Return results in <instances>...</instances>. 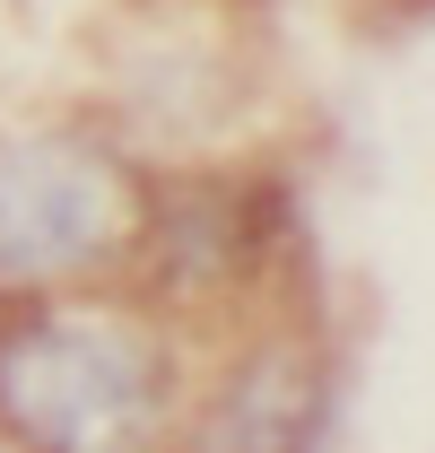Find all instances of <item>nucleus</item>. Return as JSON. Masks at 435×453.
Here are the masks:
<instances>
[{"instance_id": "f257e3e1", "label": "nucleus", "mask_w": 435, "mask_h": 453, "mask_svg": "<svg viewBox=\"0 0 435 453\" xmlns=\"http://www.w3.org/2000/svg\"><path fill=\"white\" fill-rule=\"evenodd\" d=\"M157 401V340L105 305H35L0 332V427L18 445H122Z\"/></svg>"}, {"instance_id": "f03ea898", "label": "nucleus", "mask_w": 435, "mask_h": 453, "mask_svg": "<svg viewBox=\"0 0 435 453\" xmlns=\"http://www.w3.org/2000/svg\"><path fill=\"white\" fill-rule=\"evenodd\" d=\"M149 226L140 183L88 131H9L0 140V288H53L105 271Z\"/></svg>"}]
</instances>
